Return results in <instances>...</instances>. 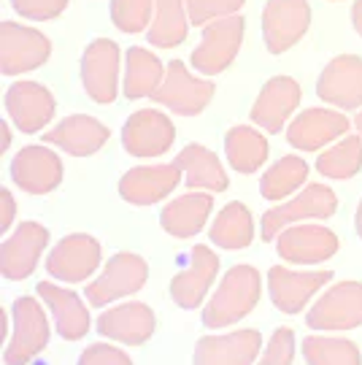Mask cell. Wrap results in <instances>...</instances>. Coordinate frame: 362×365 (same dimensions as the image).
<instances>
[{
    "mask_svg": "<svg viewBox=\"0 0 362 365\" xmlns=\"http://www.w3.org/2000/svg\"><path fill=\"white\" fill-rule=\"evenodd\" d=\"M262 295V279L254 265H233L219 282L217 292L203 309V322L208 327H227L241 322L254 312Z\"/></svg>",
    "mask_w": 362,
    "mask_h": 365,
    "instance_id": "6da1fadb",
    "label": "cell"
},
{
    "mask_svg": "<svg viewBox=\"0 0 362 365\" xmlns=\"http://www.w3.org/2000/svg\"><path fill=\"white\" fill-rule=\"evenodd\" d=\"M336 211H338L336 192L330 187H324V184H309L292 200L279 203L271 211H265L262 222H259V233H262V241H273V238L281 235V230L292 227V225H300V222L306 220H330Z\"/></svg>",
    "mask_w": 362,
    "mask_h": 365,
    "instance_id": "7a4b0ae2",
    "label": "cell"
},
{
    "mask_svg": "<svg viewBox=\"0 0 362 365\" xmlns=\"http://www.w3.org/2000/svg\"><path fill=\"white\" fill-rule=\"evenodd\" d=\"M244 16H222L203 27V38L192 52V68L203 76H217L227 71L244 41Z\"/></svg>",
    "mask_w": 362,
    "mask_h": 365,
    "instance_id": "3957f363",
    "label": "cell"
},
{
    "mask_svg": "<svg viewBox=\"0 0 362 365\" xmlns=\"http://www.w3.org/2000/svg\"><path fill=\"white\" fill-rule=\"evenodd\" d=\"M14 314V336L6 346L3 360L6 365H27L30 360H36L46 344H49V322L46 314L41 309V303L36 298L22 295L14 300L11 306Z\"/></svg>",
    "mask_w": 362,
    "mask_h": 365,
    "instance_id": "277c9868",
    "label": "cell"
},
{
    "mask_svg": "<svg viewBox=\"0 0 362 365\" xmlns=\"http://www.w3.org/2000/svg\"><path fill=\"white\" fill-rule=\"evenodd\" d=\"M52 54L49 38L36 27L19 22H0V71L3 76H19L41 68Z\"/></svg>",
    "mask_w": 362,
    "mask_h": 365,
    "instance_id": "5b68a950",
    "label": "cell"
},
{
    "mask_svg": "<svg viewBox=\"0 0 362 365\" xmlns=\"http://www.w3.org/2000/svg\"><path fill=\"white\" fill-rule=\"evenodd\" d=\"M149 279V265L141 255H133V252H119L111 260L105 262L103 274L98 276L95 282L87 284L84 295L92 306H105V303H114V300L133 295L146 284Z\"/></svg>",
    "mask_w": 362,
    "mask_h": 365,
    "instance_id": "8992f818",
    "label": "cell"
},
{
    "mask_svg": "<svg viewBox=\"0 0 362 365\" xmlns=\"http://www.w3.org/2000/svg\"><path fill=\"white\" fill-rule=\"evenodd\" d=\"M214 98V84L208 78L192 76L181 60L168 63L165 78L152 95L157 106H165L179 117H197Z\"/></svg>",
    "mask_w": 362,
    "mask_h": 365,
    "instance_id": "52a82bcc",
    "label": "cell"
},
{
    "mask_svg": "<svg viewBox=\"0 0 362 365\" xmlns=\"http://www.w3.org/2000/svg\"><path fill=\"white\" fill-rule=\"evenodd\" d=\"M311 25L309 0H268L262 9V38L271 54H284Z\"/></svg>",
    "mask_w": 362,
    "mask_h": 365,
    "instance_id": "ba28073f",
    "label": "cell"
},
{
    "mask_svg": "<svg viewBox=\"0 0 362 365\" xmlns=\"http://www.w3.org/2000/svg\"><path fill=\"white\" fill-rule=\"evenodd\" d=\"M311 330H351L362 325V284L338 282L306 314Z\"/></svg>",
    "mask_w": 362,
    "mask_h": 365,
    "instance_id": "9c48e42d",
    "label": "cell"
},
{
    "mask_svg": "<svg viewBox=\"0 0 362 365\" xmlns=\"http://www.w3.org/2000/svg\"><path fill=\"white\" fill-rule=\"evenodd\" d=\"M122 52L111 38L92 41L81 57V81L95 103H114L119 95Z\"/></svg>",
    "mask_w": 362,
    "mask_h": 365,
    "instance_id": "30bf717a",
    "label": "cell"
},
{
    "mask_svg": "<svg viewBox=\"0 0 362 365\" xmlns=\"http://www.w3.org/2000/svg\"><path fill=\"white\" fill-rule=\"evenodd\" d=\"M100 255L103 249L100 244L87 233H71L63 241H57V247L49 252L46 257V271L57 279V282H87L98 265H100Z\"/></svg>",
    "mask_w": 362,
    "mask_h": 365,
    "instance_id": "8fae6325",
    "label": "cell"
},
{
    "mask_svg": "<svg viewBox=\"0 0 362 365\" xmlns=\"http://www.w3.org/2000/svg\"><path fill=\"white\" fill-rule=\"evenodd\" d=\"M49 244V230L38 222H22L0 247V274L9 282H22L36 271L41 252Z\"/></svg>",
    "mask_w": 362,
    "mask_h": 365,
    "instance_id": "7c38bea8",
    "label": "cell"
},
{
    "mask_svg": "<svg viewBox=\"0 0 362 365\" xmlns=\"http://www.w3.org/2000/svg\"><path fill=\"white\" fill-rule=\"evenodd\" d=\"M14 184L30 195H46L63 182V160L41 144H30L11 160Z\"/></svg>",
    "mask_w": 362,
    "mask_h": 365,
    "instance_id": "4fadbf2b",
    "label": "cell"
},
{
    "mask_svg": "<svg viewBox=\"0 0 362 365\" xmlns=\"http://www.w3.org/2000/svg\"><path fill=\"white\" fill-rule=\"evenodd\" d=\"M279 257L295 265H316L341 249L338 235L324 225H292L276 238Z\"/></svg>",
    "mask_w": 362,
    "mask_h": 365,
    "instance_id": "5bb4252c",
    "label": "cell"
},
{
    "mask_svg": "<svg viewBox=\"0 0 362 365\" xmlns=\"http://www.w3.org/2000/svg\"><path fill=\"white\" fill-rule=\"evenodd\" d=\"M176 141V128L162 111L143 108L135 111L122 128V146L133 157L165 155Z\"/></svg>",
    "mask_w": 362,
    "mask_h": 365,
    "instance_id": "9a60e30c",
    "label": "cell"
},
{
    "mask_svg": "<svg viewBox=\"0 0 362 365\" xmlns=\"http://www.w3.org/2000/svg\"><path fill=\"white\" fill-rule=\"evenodd\" d=\"M349 128L351 122L346 114H338L330 108H306L289 122L286 141L300 152H316V149L343 138Z\"/></svg>",
    "mask_w": 362,
    "mask_h": 365,
    "instance_id": "2e32d148",
    "label": "cell"
},
{
    "mask_svg": "<svg viewBox=\"0 0 362 365\" xmlns=\"http://www.w3.org/2000/svg\"><path fill=\"white\" fill-rule=\"evenodd\" d=\"M54 108H57L54 95L36 81H16L6 92V114L11 117L16 130L27 135L43 130L52 122Z\"/></svg>",
    "mask_w": 362,
    "mask_h": 365,
    "instance_id": "e0dca14e",
    "label": "cell"
},
{
    "mask_svg": "<svg viewBox=\"0 0 362 365\" xmlns=\"http://www.w3.org/2000/svg\"><path fill=\"white\" fill-rule=\"evenodd\" d=\"M316 95L324 103L338 108H360L362 106V57L338 54L324 66L316 81Z\"/></svg>",
    "mask_w": 362,
    "mask_h": 365,
    "instance_id": "ac0fdd59",
    "label": "cell"
},
{
    "mask_svg": "<svg viewBox=\"0 0 362 365\" xmlns=\"http://www.w3.org/2000/svg\"><path fill=\"white\" fill-rule=\"evenodd\" d=\"M303 90L292 76H273L259 90L252 106V122L268 133H281L289 117L295 114Z\"/></svg>",
    "mask_w": 362,
    "mask_h": 365,
    "instance_id": "d6986e66",
    "label": "cell"
},
{
    "mask_svg": "<svg viewBox=\"0 0 362 365\" xmlns=\"http://www.w3.org/2000/svg\"><path fill=\"white\" fill-rule=\"evenodd\" d=\"M184 179L176 163H162V165H138L130 168L119 179V195L133 206H152L160 203L165 195H170L179 182Z\"/></svg>",
    "mask_w": 362,
    "mask_h": 365,
    "instance_id": "ffe728a7",
    "label": "cell"
},
{
    "mask_svg": "<svg viewBox=\"0 0 362 365\" xmlns=\"http://www.w3.org/2000/svg\"><path fill=\"white\" fill-rule=\"evenodd\" d=\"M333 279L330 271H292L286 265H273L268 271V289L279 312L298 314L311 300L316 289H322Z\"/></svg>",
    "mask_w": 362,
    "mask_h": 365,
    "instance_id": "44dd1931",
    "label": "cell"
},
{
    "mask_svg": "<svg viewBox=\"0 0 362 365\" xmlns=\"http://www.w3.org/2000/svg\"><path fill=\"white\" fill-rule=\"evenodd\" d=\"M217 274H219V257L208 247L197 244V247H192L190 265L173 276L170 298L176 300V306H181V309H197L206 298L208 287L214 284Z\"/></svg>",
    "mask_w": 362,
    "mask_h": 365,
    "instance_id": "7402d4cb",
    "label": "cell"
},
{
    "mask_svg": "<svg viewBox=\"0 0 362 365\" xmlns=\"http://www.w3.org/2000/svg\"><path fill=\"white\" fill-rule=\"evenodd\" d=\"M259 330H235L227 336H203L195 346V365H252L257 360Z\"/></svg>",
    "mask_w": 362,
    "mask_h": 365,
    "instance_id": "603a6c76",
    "label": "cell"
},
{
    "mask_svg": "<svg viewBox=\"0 0 362 365\" xmlns=\"http://www.w3.org/2000/svg\"><path fill=\"white\" fill-rule=\"evenodd\" d=\"M108 135H111V130L100 119L90 117V114H73V117H65L54 130L43 133V141L73 157H90L95 152H100V146L108 141Z\"/></svg>",
    "mask_w": 362,
    "mask_h": 365,
    "instance_id": "cb8c5ba5",
    "label": "cell"
},
{
    "mask_svg": "<svg viewBox=\"0 0 362 365\" xmlns=\"http://www.w3.org/2000/svg\"><path fill=\"white\" fill-rule=\"evenodd\" d=\"M155 312L146 306V303H122V306H114L98 317V333L105 336V339L122 341L128 346H138L143 341L155 333Z\"/></svg>",
    "mask_w": 362,
    "mask_h": 365,
    "instance_id": "d4e9b609",
    "label": "cell"
},
{
    "mask_svg": "<svg viewBox=\"0 0 362 365\" xmlns=\"http://www.w3.org/2000/svg\"><path fill=\"white\" fill-rule=\"evenodd\" d=\"M38 295L49 306V312L54 317V325H57V333L65 341H78L87 336V330H90V312H87V306L81 303V298L73 289L60 287L54 282H41Z\"/></svg>",
    "mask_w": 362,
    "mask_h": 365,
    "instance_id": "484cf974",
    "label": "cell"
},
{
    "mask_svg": "<svg viewBox=\"0 0 362 365\" xmlns=\"http://www.w3.org/2000/svg\"><path fill=\"white\" fill-rule=\"evenodd\" d=\"M214 209V195L208 192H190L176 200H170L160 214L162 230L173 238H192L206 227L208 217Z\"/></svg>",
    "mask_w": 362,
    "mask_h": 365,
    "instance_id": "4316f807",
    "label": "cell"
},
{
    "mask_svg": "<svg viewBox=\"0 0 362 365\" xmlns=\"http://www.w3.org/2000/svg\"><path fill=\"white\" fill-rule=\"evenodd\" d=\"M181 176L190 190H206V192H224L227 190V173L222 168L219 157L203 144H187L176 157Z\"/></svg>",
    "mask_w": 362,
    "mask_h": 365,
    "instance_id": "83f0119b",
    "label": "cell"
},
{
    "mask_svg": "<svg viewBox=\"0 0 362 365\" xmlns=\"http://www.w3.org/2000/svg\"><path fill=\"white\" fill-rule=\"evenodd\" d=\"M162 78H165V66L155 52L143 46H130L125 54V84H122L125 98L130 101L152 98L162 84Z\"/></svg>",
    "mask_w": 362,
    "mask_h": 365,
    "instance_id": "f1b7e54d",
    "label": "cell"
},
{
    "mask_svg": "<svg viewBox=\"0 0 362 365\" xmlns=\"http://www.w3.org/2000/svg\"><path fill=\"white\" fill-rule=\"evenodd\" d=\"M224 155L238 173H254L268 160V138L249 125H238L224 135Z\"/></svg>",
    "mask_w": 362,
    "mask_h": 365,
    "instance_id": "f546056e",
    "label": "cell"
},
{
    "mask_svg": "<svg viewBox=\"0 0 362 365\" xmlns=\"http://www.w3.org/2000/svg\"><path fill=\"white\" fill-rule=\"evenodd\" d=\"M208 238L222 249H246L254 238V220L252 211L244 203L230 200L224 209L217 214V220L208 230Z\"/></svg>",
    "mask_w": 362,
    "mask_h": 365,
    "instance_id": "4dcf8cb0",
    "label": "cell"
},
{
    "mask_svg": "<svg viewBox=\"0 0 362 365\" xmlns=\"http://www.w3.org/2000/svg\"><path fill=\"white\" fill-rule=\"evenodd\" d=\"M187 3L184 0H155V19L149 25V43L157 49H173L184 43L187 25Z\"/></svg>",
    "mask_w": 362,
    "mask_h": 365,
    "instance_id": "1f68e13d",
    "label": "cell"
},
{
    "mask_svg": "<svg viewBox=\"0 0 362 365\" xmlns=\"http://www.w3.org/2000/svg\"><path fill=\"white\" fill-rule=\"evenodd\" d=\"M306 179H309V163L303 157L286 155L281 160H276L271 168L262 173L259 192H262L265 200H284L298 187H303Z\"/></svg>",
    "mask_w": 362,
    "mask_h": 365,
    "instance_id": "d6a6232c",
    "label": "cell"
},
{
    "mask_svg": "<svg viewBox=\"0 0 362 365\" xmlns=\"http://www.w3.org/2000/svg\"><path fill=\"white\" fill-rule=\"evenodd\" d=\"M362 168V135H343L316 157V170L327 179H351Z\"/></svg>",
    "mask_w": 362,
    "mask_h": 365,
    "instance_id": "836d02e7",
    "label": "cell"
},
{
    "mask_svg": "<svg viewBox=\"0 0 362 365\" xmlns=\"http://www.w3.org/2000/svg\"><path fill=\"white\" fill-rule=\"evenodd\" d=\"M303 357L309 365H362L360 349L351 341L330 336L303 339Z\"/></svg>",
    "mask_w": 362,
    "mask_h": 365,
    "instance_id": "e575fe53",
    "label": "cell"
},
{
    "mask_svg": "<svg viewBox=\"0 0 362 365\" xmlns=\"http://www.w3.org/2000/svg\"><path fill=\"white\" fill-rule=\"evenodd\" d=\"M155 19V0H111V22L122 33H141Z\"/></svg>",
    "mask_w": 362,
    "mask_h": 365,
    "instance_id": "d590c367",
    "label": "cell"
},
{
    "mask_svg": "<svg viewBox=\"0 0 362 365\" xmlns=\"http://www.w3.org/2000/svg\"><path fill=\"white\" fill-rule=\"evenodd\" d=\"M184 3H187L190 22H192L195 27H206L208 22H214V19L238 14V9L244 6L246 0H184Z\"/></svg>",
    "mask_w": 362,
    "mask_h": 365,
    "instance_id": "8d00e7d4",
    "label": "cell"
},
{
    "mask_svg": "<svg viewBox=\"0 0 362 365\" xmlns=\"http://www.w3.org/2000/svg\"><path fill=\"white\" fill-rule=\"evenodd\" d=\"M292 357H295V333L289 327H279L257 365H292Z\"/></svg>",
    "mask_w": 362,
    "mask_h": 365,
    "instance_id": "74e56055",
    "label": "cell"
},
{
    "mask_svg": "<svg viewBox=\"0 0 362 365\" xmlns=\"http://www.w3.org/2000/svg\"><path fill=\"white\" fill-rule=\"evenodd\" d=\"M14 11L25 19H36V22H46L54 19L65 11L68 0H11Z\"/></svg>",
    "mask_w": 362,
    "mask_h": 365,
    "instance_id": "f35d334b",
    "label": "cell"
},
{
    "mask_svg": "<svg viewBox=\"0 0 362 365\" xmlns=\"http://www.w3.org/2000/svg\"><path fill=\"white\" fill-rule=\"evenodd\" d=\"M78 365H133V360H130L122 349H117V346L92 344V346H87V349L81 352Z\"/></svg>",
    "mask_w": 362,
    "mask_h": 365,
    "instance_id": "ab89813d",
    "label": "cell"
},
{
    "mask_svg": "<svg viewBox=\"0 0 362 365\" xmlns=\"http://www.w3.org/2000/svg\"><path fill=\"white\" fill-rule=\"evenodd\" d=\"M14 217H16V203L9 190H0V230L6 233L11 227Z\"/></svg>",
    "mask_w": 362,
    "mask_h": 365,
    "instance_id": "60d3db41",
    "label": "cell"
},
{
    "mask_svg": "<svg viewBox=\"0 0 362 365\" xmlns=\"http://www.w3.org/2000/svg\"><path fill=\"white\" fill-rule=\"evenodd\" d=\"M351 22H354V30L362 38V0H354V6H351Z\"/></svg>",
    "mask_w": 362,
    "mask_h": 365,
    "instance_id": "b9f144b4",
    "label": "cell"
},
{
    "mask_svg": "<svg viewBox=\"0 0 362 365\" xmlns=\"http://www.w3.org/2000/svg\"><path fill=\"white\" fill-rule=\"evenodd\" d=\"M11 146V130H9V122H0V152H9Z\"/></svg>",
    "mask_w": 362,
    "mask_h": 365,
    "instance_id": "7bdbcfd3",
    "label": "cell"
},
{
    "mask_svg": "<svg viewBox=\"0 0 362 365\" xmlns=\"http://www.w3.org/2000/svg\"><path fill=\"white\" fill-rule=\"evenodd\" d=\"M0 322H3V325H0V336L6 339V336H9V314H6V312L0 314Z\"/></svg>",
    "mask_w": 362,
    "mask_h": 365,
    "instance_id": "ee69618b",
    "label": "cell"
},
{
    "mask_svg": "<svg viewBox=\"0 0 362 365\" xmlns=\"http://www.w3.org/2000/svg\"><path fill=\"white\" fill-rule=\"evenodd\" d=\"M357 233H360V238H362V200H360V206H357Z\"/></svg>",
    "mask_w": 362,
    "mask_h": 365,
    "instance_id": "f6af8a7d",
    "label": "cell"
},
{
    "mask_svg": "<svg viewBox=\"0 0 362 365\" xmlns=\"http://www.w3.org/2000/svg\"><path fill=\"white\" fill-rule=\"evenodd\" d=\"M354 125H357V130H360V135H362V111L357 114V119H354Z\"/></svg>",
    "mask_w": 362,
    "mask_h": 365,
    "instance_id": "bcb514c9",
    "label": "cell"
}]
</instances>
